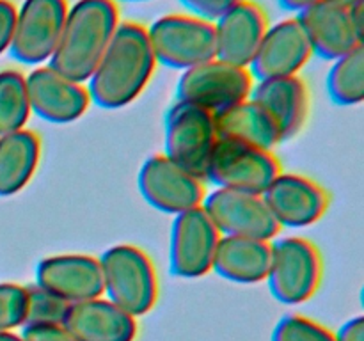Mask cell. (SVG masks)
Segmentation results:
<instances>
[{
	"label": "cell",
	"mask_w": 364,
	"mask_h": 341,
	"mask_svg": "<svg viewBox=\"0 0 364 341\" xmlns=\"http://www.w3.org/2000/svg\"><path fill=\"white\" fill-rule=\"evenodd\" d=\"M155 67L146 25L121 21L98 66L85 82L91 102L105 110L130 105L148 87Z\"/></svg>",
	"instance_id": "6da1fadb"
},
{
	"label": "cell",
	"mask_w": 364,
	"mask_h": 341,
	"mask_svg": "<svg viewBox=\"0 0 364 341\" xmlns=\"http://www.w3.org/2000/svg\"><path fill=\"white\" fill-rule=\"evenodd\" d=\"M119 23V7L112 0H78L68 9L48 66L70 80L85 84Z\"/></svg>",
	"instance_id": "7a4b0ae2"
},
{
	"label": "cell",
	"mask_w": 364,
	"mask_h": 341,
	"mask_svg": "<svg viewBox=\"0 0 364 341\" xmlns=\"http://www.w3.org/2000/svg\"><path fill=\"white\" fill-rule=\"evenodd\" d=\"M103 293L134 318L151 311L159 298V276L148 252L117 244L100 256Z\"/></svg>",
	"instance_id": "3957f363"
},
{
	"label": "cell",
	"mask_w": 364,
	"mask_h": 341,
	"mask_svg": "<svg viewBox=\"0 0 364 341\" xmlns=\"http://www.w3.org/2000/svg\"><path fill=\"white\" fill-rule=\"evenodd\" d=\"M323 259L320 249L304 237H287L270 242L267 284L277 302L297 305L309 301L320 288Z\"/></svg>",
	"instance_id": "277c9868"
},
{
	"label": "cell",
	"mask_w": 364,
	"mask_h": 341,
	"mask_svg": "<svg viewBox=\"0 0 364 341\" xmlns=\"http://www.w3.org/2000/svg\"><path fill=\"white\" fill-rule=\"evenodd\" d=\"M146 31L156 64L185 71L215 59V28L201 18L166 14Z\"/></svg>",
	"instance_id": "5b68a950"
},
{
	"label": "cell",
	"mask_w": 364,
	"mask_h": 341,
	"mask_svg": "<svg viewBox=\"0 0 364 341\" xmlns=\"http://www.w3.org/2000/svg\"><path fill=\"white\" fill-rule=\"evenodd\" d=\"M279 173H283L281 163L270 149L219 139L210 156L205 181L217 188L262 195Z\"/></svg>",
	"instance_id": "8992f818"
},
{
	"label": "cell",
	"mask_w": 364,
	"mask_h": 341,
	"mask_svg": "<svg viewBox=\"0 0 364 341\" xmlns=\"http://www.w3.org/2000/svg\"><path fill=\"white\" fill-rule=\"evenodd\" d=\"M217 141L212 112L185 102H176L167 110L164 155L199 180L205 181Z\"/></svg>",
	"instance_id": "52a82bcc"
},
{
	"label": "cell",
	"mask_w": 364,
	"mask_h": 341,
	"mask_svg": "<svg viewBox=\"0 0 364 341\" xmlns=\"http://www.w3.org/2000/svg\"><path fill=\"white\" fill-rule=\"evenodd\" d=\"M252 87L255 78L249 67L212 59L185 70L180 75L176 99L217 114L235 103L251 98Z\"/></svg>",
	"instance_id": "ba28073f"
},
{
	"label": "cell",
	"mask_w": 364,
	"mask_h": 341,
	"mask_svg": "<svg viewBox=\"0 0 364 341\" xmlns=\"http://www.w3.org/2000/svg\"><path fill=\"white\" fill-rule=\"evenodd\" d=\"M68 9V0H23L16 9L11 57L25 66L48 63L59 43Z\"/></svg>",
	"instance_id": "9c48e42d"
},
{
	"label": "cell",
	"mask_w": 364,
	"mask_h": 341,
	"mask_svg": "<svg viewBox=\"0 0 364 341\" xmlns=\"http://www.w3.org/2000/svg\"><path fill=\"white\" fill-rule=\"evenodd\" d=\"M201 206L223 237L272 242L281 231V226L259 194L215 188L205 195Z\"/></svg>",
	"instance_id": "30bf717a"
},
{
	"label": "cell",
	"mask_w": 364,
	"mask_h": 341,
	"mask_svg": "<svg viewBox=\"0 0 364 341\" xmlns=\"http://www.w3.org/2000/svg\"><path fill=\"white\" fill-rule=\"evenodd\" d=\"M137 187L144 201L162 213L178 215L205 201V181L166 155H153L139 170Z\"/></svg>",
	"instance_id": "8fae6325"
},
{
	"label": "cell",
	"mask_w": 364,
	"mask_h": 341,
	"mask_svg": "<svg viewBox=\"0 0 364 341\" xmlns=\"http://www.w3.org/2000/svg\"><path fill=\"white\" fill-rule=\"evenodd\" d=\"M220 237L203 206L174 215L169 242L171 274L181 279H198L208 274Z\"/></svg>",
	"instance_id": "7c38bea8"
},
{
	"label": "cell",
	"mask_w": 364,
	"mask_h": 341,
	"mask_svg": "<svg viewBox=\"0 0 364 341\" xmlns=\"http://www.w3.org/2000/svg\"><path fill=\"white\" fill-rule=\"evenodd\" d=\"M262 195L281 227L311 226L331 205L329 192L318 181L294 173L277 174Z\"/></svg>",
	"instance_id": "4fadbf2b"
},
{
	"label": "cell",
	"mask_w": 364,
	"mask_h": 341,
	"mask_svg": "<svg viewBox=\"0 0 364 341\" xmlns=\"http://www.w3.org/2000/svg\"><path fill=\"white\" fill-rule=\"evenodd\" d=\"M31 112L53 124L80 119L89 109L91 96L85 84L70 80L53 67L36 66L25 77Z\"/></svg>",
	"instance_id": "5bb4252c"
},
{
	"label": "cell",
	"mask_w": 364,
	"mask_h": 341,
	"mask_svg": "<svg viewBox=\"0 0 364 341\" xmlns=\"http://www.w3.org/2000/svg\"><path fill=\"white\" fill-rule=\"evenodd\" d=\"M308 38L313 55L336 60L363 46V31L355 25L350 7L318 0L295 16Z\"/></svg>",
	"instance_id": "9a60e30c"
},
{
	"label": "cell",
	"mask_w": 364,
	"mask_h": 341,
	"mask_svg": "<svg viewBox=\"0 0 364 341\" xmlns=\"http://www.w3.org/2000/svg\"><path fill=\"white\" fill-rule=\"evenodd\" d=\"M313 50L297 18L269 25L249 71L255 80L295 77L309 63Z\"/></svg>",
	"instance_id": "2e32d148"
},
{
	"label": "cell",
	"mask_w": 364,
	"mask_h": 341,
	"mask_svg": "<svg viewBox=\"0 0 364 341\" xmlns=\"http://www.w3.org/2000/svg\"><path fill=\"white\" fill-rule=\"evenodd\" d=\"M36 284L68 304L103 295L100 259L91 254H53L36 265Z\"/></svg>",
	"instance_id": "e0dca14e"
},
{
	"label": "cell",
	"mask_w": 364,
	"mask_h": 341,
	"mask_svg": "<svg viewBox=\"0 0 364 341\" xmlns=\"http://www.w3.org/2000/svg\"><path fill=\"white\" fill-rule=\"evenodd\" d=\"M215 59L249 67L269 28L267 11L255 0H240L213 23Z\"/></svg>",
	"instance_id": "ac0fdd59"
},
{
	"label": "cell",
	"mask_w": 364,
	"mask_h": 341,
	"mask_svg": "<svg viewBox=\"0 0 364 341\" xmlns=\"http://www.w3.org/2000/svg\"><path fill=\"white\" fill-rule=\"evenodd\" d=\"M251 99L272 119L281 142L294 139L304 128L309 114V91L299 75L258 80Z\"/></svg>",
	"instance_id": "d6986e66"
},
{
	"label": "cell",
	"mask_w": 364,
	"mask_h": 341,
	"mask_svg": "<svg viewBox=\"0 0 364 341\" xmlns=\"http://www.w3.org/2000/svg\"><path fill=\"white\" fill-rule=\"evenodd\" d=\"M63 327L75 341H134L137 336V320L102 297L70 304Z\"/></svg>",
	"instance_id": "ffe728a7"
},
{
	"label": "cell",
	"mask_w": 364,
	"mask_h": 341,
	"mask_svg": "<svg viewBox=\"0 0 364 341\" xmlns=\"http://www.w3.org/2000/svg\"><path fill=\"white\" fill-rule=\"evenodd\" d=\"M270 242L242 237H220L212 270L237 284H258L267 279Z\"/></svg>",
	"instance_id": "44dd1931"
},
{
	"label": "cell",
	"mask_w": 364,
	"mask_h": 341,
	"mask_svg": "<svg viewBox=\"0 0 364 341\" xmlns=\"http://www.w3.org/2000/svg\"><path fill=\"white\" fill-rule=\"evenodd\" d=\"M217 137L270 149L281 142L279 134L265 110L251 98L213 114Z\"/></svg>",
	"instance_id": "7402d4cb"
},
{
	"label": "cell",
	"mask_w": 364,
	"mask_h": 341,
	"mask_svg": "<svg viewBox=\"0 0 364 341\" xmlns=\"http://www.w3.org/2000/svg\"><path fill=\"white\" fill-rule=\"evenodd\" d=\"M41 158V139L31 130L0 135V197L18 194L28 185Z\"/></svg>",
	"instance_id": "603a6c76"
},
{
	"label": "cell",
	"mask_w": 364,
	"mask_h": 341,
	"mask_svg": "<svg viewBox=\"0 0 364 341\" xmlns=\"http://www.w3.org/2000/svg\"><path fill=\"white\" fill-rule=\"evenodd\" d=\"M327 92L336 105H359L364 99V46L334 60L327 75Z\"/></svg>",
	"instance_id": "cb8c5ba5"
},
{
	"label": "cell",
	"mask_w": 364,
	"mask_h": 341,
	"mask_svg": "<svg viewBox=\"0 0 364 341\" xmlns=\"http://www.w3.org/2000/svg\"><path fill=\"white\" fill-rule=\"evenodd\" d=\"M31 114L25 75L18 70L0 71V135L23 130Z\"/></svg>",
	"instance_id": "d4e9b609"
},
{
	"label": "cell",
	"mask_w": 364,
	"mask_h": 341,
	"mask_svg": "<svg viewBox=\"0 0 364 341\" xmlns=\"http://www.w3.org/2000/svg\"><path fill=\"white\" fill-rule=\"evenodd\" d=\"M25 293H27V311H25L23 325H63V320L70 308L66 301L50 293L36 283L25 286Z\"/></svg>",
	"instance_id": "484cf974"
},
{
	"label": "cell",
	"mask_w": 364,
	"mask_h": 341,
	"mask_svg": "<svg viewBox=\"0 0 364 341\" xmlns=\"http://www.w3.org/2000/svg\"><path fill=\"white\" fill-rule=\"evenodd\" d=\"M270 341H334V334L308 316L287 315L276 323Z\"/></svg>",
	"instance_id": "4316f807"
},
{
	"label": "cell",
	"mask_w": 364,
	"mask_h": 341,
	"mask_svg": "<svg viewBox=\"0 0 364 341\" xmlns=\"http://www.w3.org/2000/svg\"><path fill=\"white\" fill-rule=\"evenodd\" d=\"M27 311L25 286L16 283H0V332L23 327Z\"/></svg>",
	"instance_id": "83f0119b"
},
{
	"label": "cell",
	"mask_w": 364,
	"mask_h": 341,
	"mask_svg": "<svg viewBox=\"0 0 364 341\" xmlns=\"http://www.w3.org/2000/svg\"><path fill=\"white\" fill-rule=\"evenodd\" d=\"M238 2L240 0H180L188 14L210 21V23H215L224 13H228Z\"/></svg>",
	"instance_id": "f1b7e54d"
},
{
	"label": "cell",
	"mask_w": 364,
	"mask_h": 341,
	"mask_svg": "<svg viewBox=\"0 0 364 341\" xmlns=\"http://www.w3.org/2000/svg\"><path fill=\"white\" fill-rule=\"evenodd\" d=\"M23 341H75L63 325H23Z\"/></svg>",
	"instance_id": "f546056e"
},
{
	"label": "cell",
	"mask_w": 364,
	"mask_h": 341,
	"mask_svg": "<svg viewBox=\"0 0 364 341\" xmlns=\"http://www.w3.org/2000/svg\"><path fill=\"white\" fill-rule=\"evenodd\" d=\"M14 20H16V6L11 0H0V55L11 46Z\"/></svg>",
	"instance_id": "4dcf8cb0"
},
{
	"label": "cell",
	"mask_w": 364,
	"mask_h": 341,
	"mask_svg": "<svg viewBox=\"0 0 364 341\" xmlns=\"http://www.w3.org/2000/svg\"><path fill=\"white\" fill-rule=\"evenodd\" d=\"M334 341H364V318L354 316L338 329Z\"/></svg>",
	"instance_id": "1f68e13d"
},
{
	"label": "cell",
	"mask_w": 364,
	"mask_h": 341,
	"mask_svg": "<svg viewBox=\"0 0 364 341\" xmlns=\"http://www.w3.org/2000/svg\"><path fill=\"white\" fill-rule=\"evenodd\" d=\"M316 2H318V0H277V4H279L284 11L295 14L302 13V11L308 9V7H311L313 4Z\"/></svg>",
	"instance_id": "d6a6232c"
},
{
	"label": "cell",
	"mask_w": 364,
	"mask_h": 341,
	"mask_svg": "<svg viewBox=\"0 0 364 341\" xmlns=\"http://www.w3.org/2000/svg\"><path fill=\"white\" fill-rule=\"evenodd\" d=\"M0 341H23L21 336H16L14 332H0Z\"/></svg>",
	"instance_id": "836d02e7"
},
{
	"label": "cell",
	"mask_w": 364,
	"mask_h": 341,
	"mask_svg": "<svg viewBox=\"0 0 364 341\" xmlns=\"http://www.w3.org/2000/svg\"><path fill=\"white\" fill-rule=\"evenodd\" d=\"M331 2L340 4V6H343V7H352V6H355V4L363 2V0H331Z\"/></svg>",
	"instance_id": "e575fe53"
},
{
	"label": "cell",
	"mask_w": 364,
	"mask_h": 341,
	"mask_svg": "<svg viewBox=\"0 0 364 341\" xmlns=\"http://www.w3.org/2000/svg\"><path fill=\"white\" fill-rule=\"evenodd\" d=\"M112 2H149V0H112Z\"/></svg>",
	"instance_id": "d590c367"
}]
</instances>
